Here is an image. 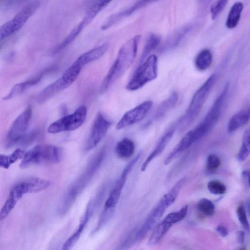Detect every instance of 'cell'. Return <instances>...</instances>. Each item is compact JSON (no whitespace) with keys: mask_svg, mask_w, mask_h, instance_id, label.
<instances>
[{"mask_svg":"<svg viewBox=\"0 0 250 250\" xmlns=\"http://www.w3.org/2000/svg\"><path fill=\"white\" fill-rule=\"evenodd\" d=\"M242 176L243 181L248 188L250 187V171L245 170L242 172Z\"/></svg>","mask_w":250,"mask_h":250,"instance_id":"obj_40","label":"cell"},{"mask_svg":"<svg viewBox=\"0 0 250 250\" xmlns=\"http://www.w3.org/2000/svg\"><path fill=\"white\" fill-rule=\"evenodd\" d=\"M135 149L134 143L129 138H125L116 144L115 152L118 158L126 159L133 155Z\"/></svg>","mask_w":250,"mask_h":250,"instance_id":"obj_23","label":"cell"},{"mask_svg":"<svg viewBox=\"0 0 250 250\" xmlns=\"http://www.w3.org/2000/svg\"><path fill=\"white\" fill-rule=\"evenodd\" d=\"M105 154L106 148L103 147L91 158L83 172L68 188L59 207L58 211L61 215H64L71 208L100 167Z\"/></svg>","mask_w":250,"mask_h":250,"instance_id":"obj_1","label":"cell"},{"mask_svg":"<svg viewBox=\"0 0 250 250\" xmlns=\"http://www.w3.org/2000/svg\"><path fill=\"white\" fill-rule=\"evenodd\" d=\"M62 154V150L58 146L38 145L25 153L20 167L24 169L35 165L58 164L61 161Z\"/></svg>","mask_w":250,"mask_h":250,"instance_id":"obj_5","label":"cell"},{"mask_svg":"<svg viewBox=\"0 0 250 250\" xmlns=\"http://www.w3.org/2000/svg\"><path fill=\"white\" fill-rule=\"evenodd\" d=\"M25 187L27 193H32L41 191L47 188L51 182L46 179L31 177L21 180Z\"/></svg>","mask_w":250,"mask_h":250,"instance_id":"obj_22","label":"cell"},{"mask_svg":"<svg viewBox=\"0 0 250 250\" xmlns=\"http://www.w3.org/2000/svg\"><path fill=\"white\" fill-rule=\"evenodd\" d=\"M137 230L134 229L132 230L126 236L124 241L123 242L121 247L122 249H126L133 246L136 242L137 241Z\"/></svg>","mask_w":250,"mask_h":250,"instance_id":"obj_37","label":"cell"},{"mask_svg":"<svg viewBox=\"0 0 250 250\" xmlns=\"http://www.w3.org/2000/svg\"><path fill=\"white\" fill-rule=\"evenodd\" d=\"M177 127V122L175 125H172L161 137L153 150L148 155L141 166V170L144 171L150 162L155 157L159 156L165 149L167 145L172 137L175 129Z\"/></svg>","mask_w":250,"mask_h":250,"instance_id":"obj_15","label":"cell"},{"mask_svg":"<svg viewBox=\"0 0 250 250\" xmlns=\"http://www.w3.org/2000/svg\"><path fill=\"white\" fill-rule=\"evenodd\" d=\"M111 125V122L106 119L101 113L97 114L87 142V150H90L98 145L106 134Z\"/></svg>","mask_w":250,"mask_h":250,"instance_id":"obj_13","label":"cell"},{"mask_svg":"<svg viewBox=\"0 0 250 250\" xmlns=\"http://www.w3.org/2000/svg\"><path fill=\"white\" fill-rule=\"evenodd\" d=\"M229 0H216L212 4L210 9V15L212 20H215L224 9Z\"/></svg>","mask_w":250,"mask_h":250,"instance_id":"obj_34","label":"cell"},{"mask_svg":"<svg viewBox=\"0 0 250 250\" xmlns=\"http://www.w3.org/2000/svg\"><path fill=\"white\" fill-rule=\"evenodd\" d=\"M160 42L161 37L159 35L152 34L149 36L141 55L139 65L142 63L148 55L158 46Z\"/></svg>","mask_w":250,"mask_h":250,"instance_id":"obj_28","label":"cell"},{"mask_svg":"<svg viewBox=\"0 0 250 250\" xmlns=\"http://www.w3.org/2000/svg\"><path fill=\"white\" fill-rule=\"evenodd\" d=\"M101 194L98 193L96 197L91 199L88 203L85 211L83 215L80 224L76 230L64 242L62 249L69 250L71 249L79 240L83 229L85 228L90 218L93 214L94 210L101 198Z\"/></svg>","mask_w":250,"mask_h":250,"instance_id":"obj_11","label":"cell"},{"mask_svg":"<svg viewBox=\"0 0 250 250\" xmlns=\"http://www.w3.org/2000/svg\"><path fill=\"white\" fill-rule=\"evenodd\" d=\"M48 71L49 69H47L29 80L15 84L12 87L8 94L3 98V99L9 100L20 95L29 87L37 84L41 80L43 75Z\"/></svg>","mask_w":250,"mask_h":250,"instance_id":"obj_20","label":"cell"},{"mask_svg":"<svg viewBox=\"0 0 250 250\" xmlns=\"http://www.w3.org/2000/svg\"><path fill=\"white\" fill-rule=\"evenodd\" d=\"M11 35V33L5 23L0 27V42Z\"/></svg>","mask_w":250,"mask_h":250,"instance_id":"obj_38","label":"cell"},{"mask_svg":"<svg viewBox=\"0 0 250 250\" xmlns=\"http://www.w3.org/2000/svg\"><path fill=\"white\" fill-rule=\"evenodd\" d=\"M185 180V178H182L178 181L152 208L143 225L137 230V241L143 240L146 237L167 209L174 202Z\"/></svg>","mask_w":250,"mask_h":250,"instance_id":"obj_3","label":"cell"},{"mask_svg":"<svg viewBox=\"0 0 250 250\" xmlns=\"http://www.w3.org/2000/svg\"><path fill=\"white\" fill-rule=\"evenodd\" d=\"M25 194L21 185L18 182L11 188L9 195L0 210V221L4 220L15 207L17 202Z\"/></svg>","mask_w":250,"mask_h":250,"instance_id":"obj_16","label":"cell"},{"mask_svg":"<svg viewBox=\"0 0 250 250\" xmlns=\"http://www.w3.org/2000/svg\"><path fill=\"white\" fill-rule=\"evenodd\" d=\"M196 141L191 130L187 132L164 161L166 165L170 163L175 158L190 147Z\"/></svg>","mask_w":250,"mask_h":250,"instance_id":"obj_17","label":"cell"},{"mask_svg":"<svg viewBox=\"0 0 250 250\" xmlns=\"http://www.w3.org/2000/svg\"><path fill=\"white\" fill-rule=\"evenodd\" d=\"M250 152V131L246 129L243 135L242 144L238 152L237 159L239 162L245 161L249 156Z\"/></svg>","mask_w":250,"mask_h":250,"instance_id":"obj_30","label":"cell"},{"mask_svg":"<svg viewBox=\"0 0 250 250\" xmlns=\"http://www.w3.org/2000/svg\"><path fill=\"white\" fill-rule=\"evenodd\" d=\"M216 231L222 237H225L229 234L228 229L223 225H219L216 228Z\"/></svg>","mask_w":250,"mask_h":250,"instance_id":"obj_39","label":"cell"},{"mask_svg":"<svg viewBox=\"0 0 250 250\" xmlns=\"http://www.w3.org/2000/svg\"><path fill=\"white\" fill-rule=\"evenodd\" d=\"M178 100V95L177 92H173L166 99L164 100L159 105L156 110L154 118L158 120L162 118L169 110H170L177 103Z\"/></svg>","mask_w":250,"mask_h":250,"instance_id":"obj_25","label":"cell"},{"mask_svg":"<svg viewBox=\"0 0 250 250\" xmlns=\"http://www.w3.org/2000/svg\"><path fill=\"white\" fill-rule=\"evenodd\" d=\"M213 60L212 52L208 49L202 50L196 56L194 65L199 71H204L211 65Z\"/></svg>","mask_w":250,"mask_h":250,"instance_id":"obj_27","label":"cell"},{"mask_svg":"<svg viewBox=\"0 0 250 250\" xmlns=\"http://www.w3.org/2000/svg\"><path fill=\"white\" fill-rule=\"evenodd\" d=\"M172 225L170 222L164 218L154 229L149 238L148 244L149 245H153L158 243Z\"/></svg>","mask_w":250,"mask_h":250,"instance_id":"obj_26","label":"cell"},{"mask_svg":"<svg viewBox=\"0 0 250 250\" xmlns=\"http://www.w3.org/2000/svg\"><path fill=\"white\" fill-rule=\"evenodd\" d=\"M158 75V58L152 54L136 69L131 79L127 84L126 89L135 91L142 88L147 83L155 80Z\"/></svg>","mask_w":250,"mask_h":250,"instance_id":"obj_8","label":"cell"},{"mask_svg":"<svg viewBox=\"0 0 250 250\" xmlns=\"http://www.w3.org/2000/svg\"><path fill=\"white\" fill-rule=\"evenodd\" d=\"M141 36L137 35L124 43L117 58L102 83L100 92L104 93L108 87L119 79L131 66L137 55Z\"/></svg>","mask_w":250,"mask_h":250,"instance_id":"obj_2","label":"cell"},{"mask_svg":"<svg viewBox=\"0 0 250 250\" xmlns=\"http://www.w3.org/2000/svg\"><path fill=\"white\" fill-rule=\"evenodd\" d=\"M142 155V152L138 154L124 167L120 177L116 181L109 195L105 201L103 210L99 218V222L102 224H106L113 215L119 200L127 177Z\"/></svg>","mask_w":250,"mask_h":250,"instance_id":"obj_6","label":"cell"},{"mask_svg":"<svg viewBox=\"0 0 250 250\" xmlns=\"http://www.w3.org/2000/svg\"><path fill=\"white\" fill-rule=\"evenodd\" d=\"M238 219L243 229L248 232L250 231V224L247 216V212L244 207L239 206L236 209Z\"/></svg>","mask_w":250,"mask_h":250,"instance_id":"obj_35","label":"cell"},{"mask_svg":"<svg viewBox=\"0 0 250 250\" xmlns=\"http://www.w3.org/2000/svg\"><path fill=\"white\" fill-rule=\"evenodd\" d=\"M198 210L207 216L212 215L215 211V206L209 199L202 198L199 201L197 204Z\"/></svg>","mask_w":250,"mask_h":250,"instance_id":"obj_31","label":"cell"},{"mask_svg":"<svg viewBox=\"0 0 250 250\" xmlns=\"http://www.w3.org/2000/svg\"><path fill=\"white\" fill-rule=\"evenodd\" d=\"M40 5V2L33 1L24 7L12 19L17 29H20L29 18L37 11Z\"/></svg>","mask_w":250,"mask_h":250,"instance_id":"obj_19","label":"cell"},{"mask_svg":"<svg viewBox=\"0 0 250 250\" xmlns=\"http://www.w3.org/2000/svg\"><path fill=\"white\" fill-rule=\"evenodd\" d=\"M215 73L211 74L194 94L184 115L177 122V127L183 131L194 121L201 111L216 80Z\"/></svg>","mask_w":250,"mask_h":250,"instance_id":"obj_4","label":"cell"},{"mask_svg":"<svg viewBox=\"0 0 250 250\" xmlns=\"http://www.w3.org/2000/svg\"><path fill=\"white\" fill-rule=\"evenodd\" d=\"M228 89L229 83H227L215 99L202 122L192 129L197 141L208 134L219 120Z\"/></svg>","mask_w":250,"mask_h":250,"instance_id":"obj_7","label":"cell"},{"mask_svg":"<svg viewBox=\"0 0 250 250\" xmlns=\"http://www.w3.org/2000/svg\"><path fill=\"white\" fill-rule=\"evenodd\" d=\"M157 0H138L132 6L123 11L111 15L101 26V28L106 30L120 21L131 15L136 11Z\"/></svg>","mask_w":250,"mask_h":250,"instance_id":"obj_14","label":"cell"},{"mask_svg":"<svg viewBox=\"0 0 250 250\" xmlns=\"http://www.w3.org/2000/svg\"><path fill=\"white\" fill-rule=\"evenodd\" d=\"M152 105V101L147 100L127 111L116 125V129H122L141 121L148 113Z\"/></svg>","mask_w":250,"mask_h":250,"instance_id":"obj_12","label":"cell"},{"mask_svg":"<svg viewBox=\"0 0 250 250\" xmlns=\"http://www.w3.org/2000/svg\"><path fill=\"white\" fill-rule=\"evenodd\" d=\"M25 152L18 148L10 155L0 154V167L8 168L10 166L23 158Z\"/></svg>","mask_w":250,"mask_h":250,"instance_id":"obj_29","label":"cell"},{"mask_svg":"<svg viewBox=\"0 0 250 250\" xmlns=\"http://www.w3.org/2000/svg\"><path fill=\"white\" fill-rule=\"evenodd\" d=\"M87 109L85 105L79 106L73 113L64 116L52 123L48 128L50 133L55 134L63 131L75 130L85 122Z\"/></svg>","mask_w":250,"mask_h":250,"instance_id":"obj_9","label":"cell"},{"mask_svg":"<svg viewBox=\"0 0 250 250\" xmlns=\"http://www.w3.org/2000/svg\"><path fill=\"white\" fill-rule=\"evenodd\" d=\"M38 132L36 130H33L25 133L18 141L16 145L26 146L32 144L37 139Z\"/></svg>","mask_w":250,"mask_h":250,"instance_id":"obj_33","label":"cell"},{"mask_svg":"<svg viewBox=\"0 0 250 250\" xmlns=\"http://www.w3.org/2000/svg\"><path fill=\"white\" fill-rule=\"evenodd\" d=\"M32 115V108L28 106L11 125L7 134L6 147L16 145L19 140L26 133Z\"/></svg>","mask_w":250,"mask_h":250,"instance_id":"obj_10","label":"cell"},{"mask_svg":"<svg viewBox=\"0 0 250 250\" xmlns=\"http://www.w3.org/2000/svg\"><path fill=\"white\" fill-rule=\"evenodd\" d=\"M67 87L68 86L60 78L39 93L38 101L39 103H43Z\"/></svg>","mask_w":250,"mask_h":250,"instance_id":"obj_21","label":"cell"},{"mask_svg":"<svg viewBox=\"0 0 250 250\" xmlns=\"http://www.w3.org/2000/svg\"><path fill=\"white\" fill-rule=\"evenodd\" d=\"M236 239L239 244H243L245 240V233L244 231L242 230L238 231L236 233Z\"/></svg>","mask_w":250,"mask_h":250,"instance_id":"obj_41","label":"cell"},{"mask_svg":"<svg viewBox=\"0 0 250 250\" xmlns=\"http://www.w3.org/2000/svg\"><path fill=\"white\" fill-rule=\"evenodd\" d=\"M250 119V110L249 107L238 111L229 120L227 125L228 132L232 133L245 126L249 123Z\"/></svg>","mask_w":250,"mask_h":250,"instance_id":"obj_18","label":"cell"},{"mask_svg":"<svg viewBox=\"0 0 250 250\" xmlns=\"http://www.w3.org/2000/svg\"><path fill=\"white\" fill-rule=\"evenodd\" d=\"M209 191L214 195L223 194L226 191L225 185L218 180H211L209 181L207 186Z\"/></svg>","mask_w":250,"mask_h":250,"instance_id":"obj_32","label":"cell"},{"mask_svg":"<svg viewBox=\"0 0 250 250\" xmlns=\"http://www.w3.org/2000/svg\"><path fill=\"white\" fill-rule=\"evenodd\" d=\"M244 8L240 1L235 2L231 7L226 21V26L229 29L235 28L238 24Z\"/></svg>","mask_w":250,"mask_h":250,"instance_id":"obj_24","label":"cell"},{"mask_svg":"<svg viewBox=\"0 0 250 250\" xmlns=\"http://www.w3.org/2000/svg\"><path fill=\"white\" fill-rule=\"evenodd\" d=\"M220 164V159L216 154H212L208 157L206 167L208 170H215L219 167Z\"/></svg>","mask_w":250,"mask_h":250,"instance_id":"obj_36","label":"cell"}]
</instances>
